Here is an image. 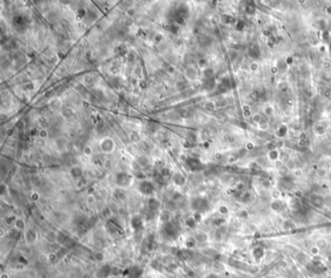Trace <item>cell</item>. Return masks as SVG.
I'll return each mask as SVG.
<instances>
[{
  "instance_id": "cell-1",
  "label": "cell",
  "mask_w": 331,
  "mask_h": 278,
  "mask_svg": "<svg viewBox=\"0 0 331 278\" xmlns=\"http://www.w3.org/2000/svg\"><path fill=\"white\" fill-rule=\"evenodd\" d=\"M180 227L175 222L170 221L168 223L163 224L162 226V235H164L167 239L174 240L179 236Z\"/></svg>"
},
{
  "instance_id": "cell-2",
  "label": "cell",
  "mask_w": 331,
  "mask_h": 278,
  "mask_svg": "<svg viewBox=\"0 0 331 278\" xmlns=\"http://www.w3.org/2000/svg\"><path fill=\"white\" fill-rule=\"evenodd\" d=\"M138 191L144 196H152L155 192V186L152 181L143 180L139 183Z\"/></svg>"
},
{
  "instance_id": "cell-3",
  "label": "cell",
  "mask_w": 331,
  "mask_h": 278,
  "mask_svg": "<svg viewBox=\"0 0 331 278\" xmlns=\"http://www.w3.org/2000/svg\"><path fill=\"white\" fill-rule=\"evenodd\" d=\"M116 182L119 187H128L132 182V176L127 172H119L116 176Z\"/></svg>"
},
{
  "instance_id": "cell-4",
  "label": "cell",
  "mask_w": 331,
  "mask_h": 278,
  "mask_svg": "<svg viewBox=\"0 0 331 278\" xmlns=\"http://www.w3.org/2000/svg\"><path fill=\"white\" fill-rule=\"evenodd\" d=\"M191 206H192V208L196 211V212L200 213V212H203V211H206L207 209H208L209 204H208V201L204 199H195L192 200Z\"/></svg>"
},
{
  "instance_id": "cell-5",
  "label": "cell",
  "mask_w": 331,
  "mask_h": 278,
  "mask_svg": "<svg viewBox=\"0 0 331 278\" xmlns=\"http://www.w3.org/2000/svg\"><path fill=\"white\" fill-rule=\"evenodd\" d=\"M144 272V270L142 267H140L138 266H132L126 269L125 273H123V275H127L129 278H140L142 276V274Z\"/></svg>"
},
{
  "instance_id": "cell-6",
  "label": "cell",
  "mask_w": 331,
  "mask_h": 278,
  "mask_svg": "<svg viewBox=\"0 0 331 278\" xmlns=\"http://www.w3.org/2000/svg\"><path fill=\"white\" fill-rule=\"evenodd\" d=\"M130 227L134 232H140L144 229V222L143 219L138 215L133 216L130 220Z\"/></svg>"
},
{
  "instance_id": "cell-7",
  "label": "cell",
  "mask_w": 331,
  "mask_h": 278,
  "mask_svg": "<svg viewBox=\"0 0 331 278\" xmlns=\"http://www.w3.org/2000/svg\"><path fill=\"white\" fill-rule=\"evenodd\" d=\"M160 208V201L155 197H150L148 200V210L150 214L155 215Z\"/></svg>"
},
{
  "instance_id": "cell-8",
  "label": "cell",
  "mask_w": 331,
  "mask_h": 278,
  "mask_svg": "<svg viewBox=\"0 0 331 278\" xmlns=\"http://www.w3.org/2000/svg\"><path fill=\"white\" fill-rule=\"evenodd\" d=\"M249 55L250 58H258L260 56V48L259 46L255 44V43H252L250 46H249Z\"/></svg>"
},
{
  "instance_id": "cell-9",
  "label": "cell",
  "mask_w": 331,
  "mask_h": 278,
  "mask_svg": "<svg viewBox=\"0 0 331 278\" xmlns=\"http://www.w3.org/2000/svg\"><path fill=\"white\" fill-rule=\"evenodd\" d=\"M186 165H188V166L191 170H199L202 166V163L200 162L199 160H197V159L186 160Z\"/></svg>"
},
{
  "instance_id": "cell-10",
  "label": "cell",
  "mask_w": 331,
  "mask_h": 278,
  "mask_svg": "<svg viewBox=\"0 0 331 278\" xmlns=\"http://www.w3.org/2000/svg\"><path fill=\"white\" fill-rule=\"evenodd\" d=\"M112 269H113V267H111L110 266H108V264H106V266H101V269H100L99 271H98V275H99V277H101V278H106V277H108L109 275H111V274H112Z\"/></svg>"
},
{
  "instance_id": "cell-11",
  "label": "cell",
  "mask_w": 331,
  "mask_h": 278,
  "mask_svg": "<svg viewBox=\"0 0 331 278\" xmlns=\"http://www.w3.org/2000/svg\"><path fill=\"white\" fill-rule=\"evenodd\" d=\"M100 147H101V149H102L103 152L109 153V152H111L112 149H113L114 143H113V141H112L111 139H105V140H103V141H102Z\"/></svg>"
},
{
  "instance_id": "cell-12",
  "label": "cell",
  "mask_w": 331,
  "mask_h": 278,
  "mask_svg": "<svg viewBox=\"0 0 331 278\" xmlns=\"http://www.w3.org/2000/svg\"><path fill=\"white\" fill-rule=\"evenodd\" d=\"M13 23H14V26L17 28H22L24 27V25H25V19L22 16H16L14 18V21H13Z\"/></svg>"
},
{
  "instance_id": "cell-13",
  "label": "cell",
  "mask_w": 331,
  "mask_h": 278,
  "mask_svg": "<svg viewBox=\"0 0 331 278\" xmlns=\"http://www.w3.org/2000/svg\"><path fill=\"white\" fill-rule=\"evenodd\" d=\"M173 181H174V183L178 186H183V185H185V183H186L185 177H183L181 173H178V172L175 173L173 175Z\"/></svg>"
},
{
  "instance_id": "cell-14",
  "label": "cell",
  "mask_w": 331,
  "mask_h": 278,
  "mask_svg": "<svg viewBox=\"0 0 331 278\" xmlns=\"http://www.w3.org/2000/svg\"><path fill=\"white\" fill-rule=\"evenodd\" d=\"M70 174L72 175L73 178L78 179L83 175V171L80 167H73V168L70 170Z\"/></svg>"
},
{
  "instance_id": "cell-15",
  "label": "cell",
  "mask_w": 331,
  "mask_h": 278,
  "mask_svg": "<svg viewBox=\"0 0 331 278\" xmlns=\"http://www.w3.org/2000/svg\"><path fill=\"white\" fill-rule=\"evenodd\" d=\"M114 197L117 199L118 200H122L125 199V193L124 191L122 189H117L115 192H114Z\"/></svg>"
},
{
  "instance_id": "cell-16",
  "label": "cell",
  "mask_w": 331,
  "mask_h": 278,
  "mask_svg": "<svg viewBox=\"0 0 331 278\" xmlns=\"http://www.w3.org/2000/svg\"><path fill=\"white\" fill-rule=\"evenodd\" d=\"M287 131H289L287 126L286 125H282L278 129H277V135L279 137H284L287 134Z\"/></svg>"
},
{
  "instance_id": "cell-17",
  "label": "cell",
  "mask_w": 331,
  "mask_h": 278,
  "mask_svg": "<svg viewBox=\"0 0 331 278\" xmlns=\"http://www.w3.org/2000/svg\"><path fill=\"white\" fill-rule=\"evenodd\" d=\"M279 157H280L279 151H278V150H276V149L271 150L270 152L268 153V159H269L270 160H272V162H274V160H278Z\"/></svg>"
},
{
  "instance_id": "cell-18",
  "label": "cell",
  "mask_w": 331,
  "mask_h": 278,
  "mask_svg": "<svg viewBox=\"0 0 331 278\" xmlns=\"http://www.w3.org/2000/svg\"><path fill=\"white\" fill-rule=\"evenodd\" d=\"M170 219H171V216H170V213L168 212V211H163V212L161 213V215H160V221H161V222H163V224H165V223H168V222H170Z\"/></svg>"
},
{
  "instance_id": "cell-19",
  "label": "cell",
  "mask_w": 331,
  "mask_h": 278,
  "mask_svg": "<svg viewBox=\"0 0 331 278\" xmlns=\"http://www.w3.org/2000/svg\"><path fill=\"white\" fill-rule=\"evenodd\" d=\"M198 41L200 43V45L208 46L211 43V39L209 37H207V36H205V35H200L198 37Z\"/></svg>"
},
{
  "instance_id": "cell-20",
  "label": "cell",
  "mask_w": 331,
  "mask_h": 278,
  "mask_svg": "<svg viewBox=\"0 0 331 278\" xmlns=\"http://www.w3.org/2000/svg\"><path fill=\"white\" fill-rule=\"evenodd\" d=\"M185 244H186V248L191 249V248H193V247L196 245V239L193 238V237H189V238H188V239L186 240V243Z\"/></svg>"
},
{
  "instance_id": "cell-21",
  "label": "cell",
  "mask_w": 331,
  "mask_h": 278,
  "mask_svg": "<svg viewBox=\"0 0 331 278\" xmlns=\"http://www.w3.org/2000/svg\"><path fill=\"white\" fill-rule=\"evenodd\" d=\"M243 115L245 118H252L253 114H252V110L248 106V105H244L243 107Z\"/></svg>"
},
{
  "instance_id": "cell-22",
  "label": "cell",
  "mask_w": 331,
  "mask_h": 278,
  "mask_svg": "<svg viewBox=\"0 0 331 278\" xmlns=\"http://www.w3.org/2000/svg\"><path fill=\"white\" fill-rule=\"evenodd\" d=\"M195 224H196V221L193 217H189V218L186 220V226L189 227V229H193V227H195Z\"/></svg>"
},
{
  "instance_id": "cell-23",
  "label": "cell",
  "mask_w": 331,
  "mask_h": 278,
  "mask_svg": "<svg viewBox=\"0 0 331 278\" xmlns=\"http://www.w3.org/2000/svg\"><path fill=\"white\" fill-rule=\"evenodd\" d=\"M15 227L18 230H22L24 227V222L22 219H17L15 220Z\"/></svg>"
},
{
  "instance_id": "cell-24",
  "label": "cell",
  "mask_w": 331,
  "mask_h": 278,
  "mask_svg": "<svg viewBox=\"0 0 331 278\" xmlns=\"http://www.w3.org/2000/svg\"><path fill=\"white\" fill-rule=\"evenodd\" d=\"M307 140H308V135L306 132H301L299 134V142L301 144H306Z\"/></svg>"
},
{
  "instance_id": "cell-25",
  "label": "cell",
  "mask_w": 331,
  "mask_h": 278,
  "mask_svg": "<svg viewBox=\"0 0 331 278\" xmlns=\"http://www.w3.org/2000/svg\"><path fill=\"white\" fill-rule=\"evenodd\" d=\"M264 113H265L267 116L273 115V114H274V108L271 105H267V106H265V108H264Z\"/></svg>"
},
{
  "instance_id": "cell-26",
  "label": "cell",
  "mask_w": 331,
  "mask_h": 278,
  "mask_svg": "<svg viewBox=\"0 0 331 278\" xmlns=\"http://www.w3.org/2000/svg\"><path fill=\"white\" fill-rule=\"evenodd\" d=\"M252 121L253 123H261V116H260V114H253Z\"/></svg>"
},
{
  "instance_id": "cell-27",
  "label": "cell",
  "mask_w": 331,
  "mask_h": 278,
  "mask_svg": "<svg viewBox=\"0 0 331 278\" xmlns=\"http://www.w3.org/2000/svg\"><path fill=\"white\" fill-rule=\"evenodd\" d=\"M322 69L325 71H330L331 70V62L329 60H324L322 62Z\"/></svg>"
},
{
  "instance_id": "cell-28",
  "label": "cell",
  "mask_w": 331,
  "mask_h": 278,
  "mask_svg": "<svg viewBox=\"0 0 331 278\" xmlns=\"http://www.w3.org/2000/svg\"><path fill=\"white\" fill-rule=\"evenodd\" d=\"M258 67H259L258 63L255 62V61H253V62L250 64V71H252V72H255V71H257V70H258Z\"/></svg>"
},
{
  "instance_id": "cell-29",
  "label": "cell",
  "mask_w": 331,
  "mask_h": 278,
  "mask_svg": "<svg viewBox=\"0 0 331 278\" xmlns=\"http://www.w3.org/2000/svg\"><path fill=\"white\" fill-rule=\"evenodd\" d=\"M255 6L253 5H246L245 7V11L246 13H248V14H253L255 13Z\"/></svg>"
},
{
  "instance_id": "cell-30",
  "label": "cell",
  "mask_w": 331,
  "mask_h": 278,
  "mask_svg": "<svg viewBox=\"0 0 331 278\" xmlns=\"http://www.w3.org/2000/svg\"><path fill=\"white\" fill-rule=\"evenodd\" d=\"M281 206H282V205H281V203L279 201H275L274 203L271 204V207H272V209L276 210V211H279L281 209Z\"/></svg>"
},
{
  "instance_id": "cell-31",
  "label": "cell",
  "mask_w": 331,
  "mask_h": 278,
  "mask_svg": "<svg viewBox=\"0 0 331 278\" xmlns=\"http://www.w3.org/2000/svg\"><path fill=\"white\" fill-rule=\"evenodd\" d=\"M279 173L282 176H285L286 174L287 173V167L286 166H281L280 168H279Z\"/></svg>"
},
{
  "instance_id": "cell-32",
  "label": "cell",
  "mask_w": 331,
  "mask_h": 278,
  "mask_svg": "<svg viewBox=\"0 0 331 278\" xmlns=\"http://www.w3.org/2000/svg\"><path fill=\"white\" fill-rule=\"evenodd\" d=\"M287 89H289V87H287V85L286 83H282L279 85V90H281V92H286Z\"/></svg>"
},
{
  "instance_id": "cell-33",
  "label": "cell",
  "mask_w": 331,
  "mask_h": 278,
  "mask_svg": "<svg viewBox=\"0 0 331 278\" xmlns=\"http://www.w3.org/2000/svg\"><path fill=\"white\" fill-rule=\"evenodd\" d=\"M244 26H245V22L243 21H238L236 23V28L238 30H242L244 28Z\"/></svg>"
},
{
  "instance_id": "cell-34",
  "label": "cell",
  "mask_w": 331,
  "mask_h": 278,
  "mask_svg": "<svg viewBox=\"0 0 331 278\" xmlns=\"http://www.w3.org/2000/svg\"><path fill=\"white\" fill-rule=\"evenodd\" d=\"M232 18L231 17H229V16H223L222 17V22H225V23H229V22H232Z\"/></svg>"
},
{
  "instance_id": "cell-35",
  "label": "cell",
  "mask_w": 331,
  "mask_h": 278,
  "mask_svg": "<svg viewBox=\"0 0 331 278\" xmlns=\"http://www.w3.org/2000/svg\"><path fill=\"white\" fill-rule=\"evenodd\" d=\"M323 96L325 98H331V90H329V89H326V90H324V92H323Z\"/></svg>"
},
{
  "instance_id": "cell-36",
  "label": "cell",
  "mask_w": 331,
  "mask_h": 278,
  "mask_svg": "<svg viewBox=\"0 0 331 278\" xmlns=\"http://www.w3.org/2000/svg\"><path fill=\"white\" fill-rule=\"evenodd\" d=\"M246 149L248 151H253V149H255V144H253V142H248L246 144Z\"/></svg>"
},
{
  "instance_id": "cell-37",
  "label": "cell",
  "mask_w": 331,
  "mask_h": 278,
  "mask_svg": "<svg viewBox=\"0 0 331 278\" xmlns=\"http://www.w3.org/2000/svg\"><path fill=\"white\" fill-rule=\"evenodd\" d=\"M206 109L209 110V111H213V110L215 109V104H214L213 102H208L206 104Z\"/></svg>"
},
{
  "instance_id": "cell-38",
  "label": "cell",
  "mask_w": 331,
  "mask_h": 278,
  "mask_svg": "<svg viewBox=\"0 0 331 278\" xmlns=\"http://www.w3.org/2000/svg\"><path fill=\"white\" fill-rule=\"evenodd\" d=\"M48 260L51 261V262H55V261L56 260V255H55V253L49 254V255H48Z\"/></svg>"
},
{
  "instance_id": "cell-39",
  "label": "cell",
  "mask_w": 331,
  "mask_h": 278,
  "mask_svg": "<svg viewBox=\"0 0 331 278\" xmlns=\"http://www.w3.org/2000/svg\"><path fill=\"white\" fill-rule=\"evenodd\" d=\"M285 62H286V65H291L292 62H293V58L292 56H287L286 59L285 60Z\"/></svg>"
},
{
  "instance_id": "cell-40",
  "label": "cell",
  "mask_w": 331,
  "mask_h": 278,
  "mask_svg": "<svg viewBox=\"0 0 331 278\" xmlns=\"http://www.w3.org/2000/svg\"><path fill=\"white\" fill-rule=\"evenodd\" d=\"M270 72L272 73V74H276V73H278V72H279V67H278V65H276V66H272V67H271V69H270Z\"/></svg>"
},
{
  "instance_id": "cell-41",
  "label": "cell",
  "mask_w": 331,
  "mask_h": 278,
  "mask_svg": "<svg viewBox=\"0 0 331 278\" xmlns=\"http://www.w3.org/2000/svg\"><path fill=\"white\" fill-rule=\"evenodd\" d=\"M259 128H260V129H267V128H268V123L261 122L259 123Z\"/></svg>"
},
{
  "instance_id": "cell-42",
  "label": "cell",
  "mask_w": 331,
  "mask_h": 278,
  "mask_svg": "<svg viewBox=\"0 0 331 278\" xmlns=\"http://www.w3.org/2000/svg\"><path fill=\"white\" fill-rule=\"evenodd\" d=\"M18 261H19V263H21L22 264H27V260H26L25 257H23V256H19Z\"/></svg>"
},
{
  "instance_id": "cell-43",
  "label": "cell",
  "mask_w": 331,
  "mask_h": 278,
  "mask_svg": "<svg viewBox=\"0 0 331 278\" xmlns=\"http://www.w3.org/2000/svg\"><path fill=\"white\" fill-rule=\"evenodd\" d=\"M30 197H31L32 200H34V201H37V200L39 199V195H38L37 193H34V194H32Z\"/></svg>"
},
{
  "instance_id": "cell-44",
  "label": "cell",
  "mask_w": 331,
  "mask_h": 278,
  "mask_svg": "<svg viewBox=\"0 0 331 278\" xmlns=\"http://www.w3.org/2000/svg\"><path fill=\"white\" fill-rule=\"evenodd\" d=\"M219 212L222 214H226L227 212H228V210H227V208L225 206H220L219 207Z\"/></svg>"
},
{
  "instance_id": "cell-45",
  "label": "cell",
  "mask_w": 331,
  "mask_h": 278,
  "mask_svg": "<svg viewBox=\"0 0 331 278\" xmlns=\"http://www.w3.org/2000/svg\"><path fill=\"white\" fill-rule=\"evenodd\" d=\"M319 52H322V53L326 52V46L324 45V44L319 45Z\"/></svg>"
},
{
  "instance_id": "cell-46",
  "label": "cell",
  "mask_w": 331,
  "mask_h": 278,
  "mask_svg": "<svg viewBox=\"0 0 331 278\" xmlns=\"http://www.w3.org/2000/svg\"><path fill=\"white\" fill-rule=\"evenodd\" d=\"M95 258H96V260L99 261V262H100V261H102V260H103V254H100V253H99V254H96V255H95Z\"/></svg>"
},
{
  "instance_id": "cell-47",
  "label": "cell",
  "mask_w": 331,
  "mask_h": 278,
  "mask_svg": "<svg viewBox=\"0 0 331 278\" xmlns=\"http://www.w3.org/2000/svg\"><path fill=\"white\" fill-rule=\"evenodd\" d=\"M325 12L327 15H331V5H327L325 8Z\"/></svg>"
},
{
  "instance_id": "cell-48",
  "label": "cell",
  "mask_w": 331,
  "mask_h": 278,
  "mask_svg": "<svg viewBox=\"0 0 331 278\" xmlns=\"http://www.w3.org/2000/svg\"><path fill=\"white\" fill-rule=\"evenodd\" d=\"M241 128H242V129H248V125H247V123H244V122L241 123Z\"/></svg>"
},
{
  "instance_id": "cell-49",
  "label": "cell",
  "mask_w": 331,
  "mask_h": 278,
  "mask_svg": "<svg viewBox=\"0 0 331 278\" xmlns=\"http://www.w3.org/2000/svg\"><path fill=\"white\" fill-rule=\"evenodd\" d=\"M215 158L217 159V160H220L222 158V154H219V153H218V154H216V156H215Z\"/></svg>"
},
{
  "instance_id": "cell-50",
  "label": "cell",
  "mask_w": 331,
  "mask_h": 278,
  "mask_svg": "<svg viewBox=\"0 0 331 278\" xmlns=\"http://www.w3.org/2000/svg\"><path fill=\"white\" fill-rule=\"evenodd\" d=\"M206 278H219V277L217 276L216 274H210V275H208Z\"/></svg>"
},
{
  "instance_id": "cell-51",
  "label": "cell",
  "mask_w": 331,
  "mask_h": 278,
  "mask_svg": "<svg viewBox=\"0 0 331 278\" xmlns=\"http://www.w3.org/2000/svg\"><path fill=\"white\" fill-rule=\"evenodd\" d=\"M1 278H9V275H8L7 273H2Z\"/></svg>"
},
{
  "instance_id": "cell-52",
  "label": "cell",
  "mask_w": 331,
  "mask_h": 278,
  "mask_svg": "<svg viewBox=\"0 0 331 278\" xmlns=\"http://www.w3.org/2000/svg\"><path fill=\"white\" fill-rule=\"evenodd\" d=\"M294 174H295L296 176H297V175H300V174H301V170L296 169V170H295V173H294Z\"/></svg>"
},
{
  "instance_id": "cell-53",
  "label": "cell",
  "mask_w": 331,
  "mask_h": 278,
  "mask_svg": "<svg viewBox=\"0 0 331 278\" xmlns=\"http://www.w3.org/2000/svg\"><path fill=\"white\" fill-rule=\"evenodd\" d=\"M330 73H331V70H330Z\"/></svg>"
}]
</instances>
